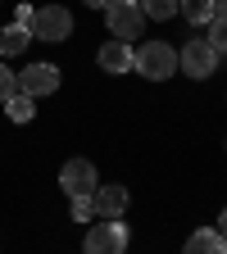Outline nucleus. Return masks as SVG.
I'll use <instances>...</instances> for the list:
<instances>
[{
  "label": "nucleus",
  "mask_w": 227,
  "mask_h": 254,
  "mask_svg": "<svg viewBox=\"0 0 227 254\" xmlns=\"http://www.w3.org/2000/svg\"><path fill=\"white\" fill-rule=\"evenodd\" d=\"M218 50L209 46V37H196V41H186L182 50H177V68L186 73V77H196V82H205V77H214L218 73Z\"/></svg>",
  "instance_id": "7ed1b4c3"
},
{
  "label": "nucleus",
  "mask_w": 227,
  "mask_h": 254,
  "mask_svg": "<svg viewBox=\"0 0 227 254\" xmlns=\"http://www.w3.org/2000/svg\"><path fill=\"white\" fill-rule=\"evenodd\" d=\"M69 200H73V218L77 222H91L95 218V200L91 195H69Z\"/></svg>",
  "instance_id": "dca6fc26"
},
{
  "label": "nucleus",
  "mask_w": 227,
  "mask_h": 254,
  "mask_svg": "<svg viewBox=\"0 0 227 254\" xmlns=\"http://www.w3.org/2000/svg\"><path fill=\"white\" fill-rule=\"evenodd\" d=\"M14 91H18V73H9L5 64H0V105H5V100H9Z\"/></svg>",
  "instance_id": "f3484780"
},
{
  "label": "nucleus",
  "mask_w": 227,
  "mask_h": 254,
  "mask_svg": "<svg viewBox=\"0 0 227 254\" xmlns=\"http://www.w3.org/2000/svg\"><path fill=\"white\" fill-rule=\"evenodd\" d=\"M105 18H109V37H123V41H137L146 32V9L137 0H109Z\"/></svg>",
  "instance_id": "20e7f679"
},
{
  "label": "nucleus",
  "mask_w": 227,
  "mask_h": 254,
  "mask_svg": "<svg viewBox=\"0 0 227 254\" xmlns=\"http://www.w3.org/2000/svg\"><path fill=\"white\" fill-rule=\"evenodd\" d=\"M91 200H95V218H123V209H127V186H118V182L95 186Z\"/></svg>",
  "instance_id": "1a4fd4ad"
},
{
  "label": "nucleus",
  "mask_w": 227,
  "mask_h": 254,
  "mask_svg": "<svg viewBox=\"0 0 227 254\" xmlns=\"http://www.w3.org/2000/svg\"><path fill=\"white\" fill-rule=\"evenodd\" d=\"M132 41H123V37H114V41H105L100 46V55H95V64H100L105 73H132Z\"/></svg>",
  "instance_id": "6e6552de"
},
{
  "label": "nucleus",
  "mask_w": 227,
  "mask_h": 254,
  "mask_svg": "<svg viewBox=\"0 0 227 254\" xmlns=\"http://www.w3.org/2000/svg\"><path fill=\"white\" fill-rule=\"evenodd\" d=\"M82 5H95V9H105V5H109V0H82Z\"/></svg>",
  "instance_id": "aec40b11"
},
{
  "label": "nucleus",
  "mask_w": 227,
  "mask_h": 254,
  "mask_svg": "<svg viewBox=\"0 0 227 254\" xmlns=\"http://www.w3.org/2000/svg\"><path fill=\"white\" fill-rule=\"evenodd\" d=\"M177 5H182V18H186V23H209L218 0H177Z\"/></svg>",
  "instance_id": "ddd939ff"
},
{
  "label": "nucleus",
  "mask_w": 227,
  "mask_h": 254,
  "mask_svg": "<svg viewBox=\"0 0 227 254\" xmlns=\"http://www.w3.org/2000/svg\"><path fill=\"white\" fill-rule=\"evenodd\" d=\"M5 114H9L14 123H27L32 114H37V95H27V91H14L9 100H5Z\"/></svg>",
  "instance_id": "f8f14e48"
},
{
  "label": "nucleus",
  "mask_w": 227,
  "mask_h": 254,
  "mask_svg": "<svg viewBox=\"0 0 227 254\" xmlns=\"http://www.w3.org/2000/svg\"><path fill=\"white\" fill-rule=\"evenodd\" d=\"M59 186L69 190V195H91V190L100 186V177H95V164H86V159H69V164L59 168Z\"/></svg>",
  "instance_id": "423d86ee"
},
{
  "label": "nucleus",
  "mask_w": 227,
  "mask_h": 254,
  "mask_svg": "<svg viewBox=\"0 0 227 254\" xmlns=\"http://www.w3.org/2000/svg\"><path fill=\"white\" fill-rule=\"evenodd\" d=\"M209 46H214L218 55H227V18H223V14L209 18Z\"/></svg>",
  "instance_id": "2eb2a0df"
},
{
  "label": "nucleus",
  "mask_w": 227,
  "mask_h": 254,
  "mask_svg": "<svg viewBox=\"0 0 227 254\" xmlns=\"http://www.w3.org/2000/svg\"><path fill=\"white\" fill-rule=\"evenodd\" d=\"M132 68L146 77V82H168L177 73V46L168 41H146L137 55H132Z\"/></svg>",
  "instance_id": "f257e3e1"
},
{
  "label": "nucleus",
  "mask_w": 227,
  "mask_h": 254,
  "mask_svg": "<svg viewBox=\"0 0 227 254\" xmlns=\"http://www.w3.org/2000/svg\"><path fill=\"white\" fill-rule=\"evenodd\" d=\"M27 41H32V27L9 23L5 32H0V55H23V50H27Z\"/></svg>",
  "instance_id": "9d476101"
},
{
  "label": "nucleus",
  "mask_w": 227,
  "mask_h": 254,
  "mask_svg": "<svg viewBox=\"0 0 227 254\" xmlns=\"http://www.w3.org/2000/svg\"><path fill=\"white\" fill-rule=\"evenodd\" d=\"M137 5H141L146 18H154V23H164V18L177 14V0H137Z\"/></svg>",
  "instance_id": "4468645a"
},
{
  "label": "nucleus",
  "mask_w": 227,
  "mask_h": 254,
  "mask_svg": "<svg viewBox=\"0 0 227 254\" xmlns=\"http://www.w3.org/2000/svg\"><path fill=\"white\" fill-rule=\"evenodd\" d=\"M18 91H27V95L59 91V68H55V64H27V68L18 73Z\"/></svg>",
  "instance_id": "0eeeda50"
},
{
  "label": "nucleus",
  "mask_w": 227,
  "mask_h": 254,
  "mask_svg": "<svg viewBox=\"0 0 227 254\" xmlns=\"http://www.w3.org/2000/svg\"><path fill=\"white\" fill-rule=\"evenodd\" d=\"M127 241H132V236H127V227H123L118 218H100V222H91L82 250H86V254H123Z\"/></svg>",
  "instance_id": "39448f33"
},
{
  "label": "nucleus",
  "mask_w": 227,
  "mask_h": 254,
  "mask_svg": "<svg viewBox=\"0 0 227 254\" xmlns=\"http://www.w3.org/2000/svg\"><path fill=\"white\" fill-rule=\"evenodd\" d=\"M32 41H50V46H59V41H69L73 37V14L64 9V5H41L37 14H32Z\"/></svg>",
  "instance_id": "f03ea898"
},
{
  "label": "nucleus",
  "mask_w": 227,
  "mask_h": 254,
  "mask_svg": "<svg viewBox=\"0 0 227 254\" xmlns=\"http://www.w3.org/2000/svg\"><path fill=\"white\" fill-rule=\"evenodd\" d=\"M218 236H223V241H227V209H223V213H218Z\"/></svg>",
  "instance_id": "6ab92c4d"
},
{
  "label": "nucleus",
  "mask_w": 227,
  "mask_h": 254,
  "mask_svg": "<svg viewBox=\"0 0 227 254\" xmlns=\"http://www.w3.org/2000/svg\"><path fill=\"white\" fill-rule=\"evenodd\" d=\"M186 250L191 254H218V250H227V241L218 236V227H200L196 236L186 241Z\"/></svg>",
  "instance_id": "9b49d317"
},
{
  "label": "nucleus",
  "mask_w": 227,
  "mask_h": 254,
  "mask_svg": "<svg viewBox=\"0 0 227 254\" xmlns=\"http://www.w3.org/2000/svg\"><path fill=\"white\" fill-rule=\"evenodd\" d=\"M14 23H23V27H27V23H32V5H18V9H14Z\"/></svg>",
  "instance_id": "a211bd4d"
}]
</instances>
